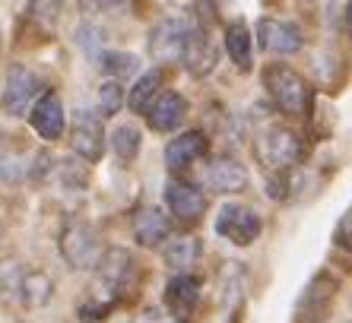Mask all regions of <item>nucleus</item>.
<instances>
[{"label":"nucleus","mask_w":352,"mask_h":323,"mask_svg":"<svg viewBox=\"0 0 352 323\" xmlns=\"http://www.w3.org/2000/svg\"><path fill=\"white\" fill-rule=\"evenodd\" d=\"M92 10H111V7H118L121 0H86Z\"/></svg>","instance_id":"obj_27"},{"label":"nucleus","mask_w":352,"mask_h":323,"mask_svg":"<svg viewBox=\"0 0 352 323\" xmlns=\"http://www.w3.org/2000/svg\"><path fill=\"white\" fill-rule=\"evenodd\" d=\"M257 35H261L263 51H273V54H295L305 45L302 32L289 23H279V19H261Z\"/></svg>","instance_id":"obj_12"},{"label":"nucleus","mask_w":352,"mask_h":323,"mask_svg":"<svg viewBox=\"0 0 352 323\" xmlns=\"http://www.w3.org/2000/svg\"><path fill=\"white\" fill-rule=\"evenodd\" d=\"M184 114H188V102H184L178 92H165V96L156 98V105H153V111H149L146 118H149V127L153 130L172 133L175 127H181Z\"/></svg>","instance_id":"obj_14"},{"label":"nucleus","mask_w":352,"mask_h":323,"mask_svg":"<svg viewBox=\"0 0 352 323\" xmlns=\"http://www.w3.org/2000/svg\"><path fill=\"white\" fill-rule=\"evenodd\" d=\"M70 143H74L76 155H82L86 162L102 159V153H105V130H102L98 114L92 111L74 114V137H70Z\"/></svg>","instance_id":"obj_7"},{"label":"nucleus","mask_w":352,"mask_h":323,"mask_svg":"<svg viewBox=\"0 0 352 323\" xmlns=\"http://www.w3.org/2000/svg\"><path fill=\"white\" fill-rule=\"evenodd\" d=\"M102 70L108 73V80L131 76V73L137 70V57H133V54H121V51H115V54H102Z\"/></svg>","instance_id":"obj_23"},{"label":"nucleus","mask_w":352,"mask_h":323,"mask_svg":"<svg viewBox=\"0 0 352 323\" xmlns=\"http://www.w3.org/2000/svg\"><path fill=\"white\" fill-rule=\"evenodd\" d=\"M133 232H137V244L156 247V244H162L165 238H168V219L159 210H143V212H137Z\"/></svg>","instance_id":"obj_17"},{"label":"nucleus","mask_w":352,"mask_h":323,"mask_svg":"<svg viewBox=\"0 0 352 323\" xmlns=\"http://www.w3.org/2000/svg\"><path fill=\"white\" fill-rule=\"evenodd\" d=\"M60 254L74 269H89L105 260V247L98 241L96 228L89 225H70L60 238Z\"/></svg>","instance_id":"obj_2"},{"label":"nucleus","mask_w":352,"mask_h":323,"mask_svg":"<svg viewBox=\"0 0 352 323\" xmlns=\"http://www.w3.org/2000/svg\"><path fill=\"white\" fill-rule=\"evenodd\" d=\"M197 298H200V282L190 279V276H175L172 282L165 285V307H168V314L175 320H188L190 311L197 307Z\"/></svg>","instance_id":"obj_13"},{"label":"nucleus","mask_w":352,"mask_h":323,"mask_svg":"<svg viewBox=\"0 0 352 323\" xmlns=\"http://www.w3.org/2000/svg\"><path fill=\"white\" fill-rule=\"evenodd\" d=\"M200 254H204V247H200V241L190 238V234H181V238H172V241L165 244V263L175 269L194 267L197 260H200Z\"/></svg>","instance_id":"obj_18"},{"label":"nucleus","mask_w":352,"mask_h":323,"mask_svg":"<svg viewBox=\"0 0 352 323\" xmlns=\"http://www.w3.org/2000/svg\"><path fill=\"white\" fill-rule=\"evenodd\" d=\"M206 184L213 187L216 194H235L248 184V171L245 165H238L232 159H216L210 168H206Z\"/></svg>","instance_id":"obj_15"},{"label":"nucleus","mask_w":352,"mask_h":323,"mask_svg":"<svg viewBox=\"0 0 352 323\" xmlns=\"http://www.w3.org/2000/svg\"><path fill=\"white\" fill-rule=\"evenodd\" d=\"M60 7H64V0H32V3H29L32 16L38 19V23H45V25H51L54 19H58Z\"/></svg>","instance_id":"obj_25"},{"label":"nucleus","mask_w":352,"mask_h":323,"mask_svg":"<svg viewBox=\"0 0 352 323\" xmlns=\"http://www.w3.org/2000/svg\"><path fill=\"white\" fill-rule=\"evenodd\" d=\"M121 105H124V89L118 86V80H105L98 86V111L111 118V114L121 111Z\"/></svg>","instance_id":"obj_22"},{"label":"nucleus","mask_w":352,"mask_h":323,"mask_svg":"<svg viewBox=\"0 0 352 323\" xmlns=\"http://www.w3.org/2000/svg\"><path fill=\"white\" fill-rule=\"evenodd\" d=\"M159 86H162V73H159V70L143 73V76L137 80V86H133L131 98H127L133 111H137V114H149V111H153V105H156L153 98L159 96Z\"/></svg>","instance_id":"obj_19"},{"label":"nucleus","mask_w":352,"mask_h":323,"mask_svg":"<svg viewBox=\"0 0 352 323\" xmlns=\"http://www.w3.org/2000/svg\"><path fill=\"white\" fill-rule=\"evenodd\" d=\"M340 244H346V247L352 251V212L340 222Z\"/></svg>","instance_id":"obj_26"},{"label":"nucleus","mask_w":352,"mask_h":323,"mask_svg":"<svg viewBox=\"0 0 352 323\" xmlns=\"http://www.w3.org/2000/svg\"><path fill=\"white\" fill-rule=\"evenodd\" d=\"M23 298H25V304H29V307L45 304V301L51 298V282H48V276H41V273L25 276V282H23Z\"/></svg>","instance_id":"obj_21"},{"label":"nucleus","mask_w":352,"mask_h":323,"mask_svg":"<svg viewBox=\"0 0 352 323\" xmlns=\"http://www.w3.org/2000/svg\"><path fill=\"white\" fill-rule=\"evenodd\" d=\"M204 155H206V137L200 130H188V133H181V137H175L172 143L165 146V168L184 171L197 159H204Z\"/></svg>","instance_id":"obj_11"},{"label":"nucleus","mask_w":352,"mask_h":323,"mask_svg":"<svg viewBox=\"0 0 352 323\" xmlns=\"http://www.w3.org/2000/svg\"><path fill=\"white\" fill-rule=\"evenodd\" d=\"M216 232H219L226 241L245 247V244H251L257 234H261V219L248 210V206L229 203V206H222L219 216H216Z\"/></svg>","instance_id":"obj_4"},{"label":"nucleus","mask_w":352,"mask_h":323,"mask_svg":"<svg viewBox=\"0 0 352 323\" xmlns=\"http://www.w3.org/2000/svg\"><path fill=\"white\" fill-rule=\"evenodd\" d=\"M200 23H190V35H188V48H184V67L197 76L213 70L216 64V48L210 45V35H206V23H204V13H197Z\"/></svg>","instance_id":"obj_9"},{"label":"nucleus","mask_w":352,"mask_h":323,"mask_svg":"<svg viewBox=\"0 0 352 323\" xmlns=\"http://www.w3.org/2000/svg\"><path fill=\"white\" fill-rule=\"evenodd\" d=\"M35 96H38V80H35V73H29L25 67H10L7 86H3V108H7V114L19 118V114L32 111Z\"/></svg>","instance_id":"obj_6"},{"label":"nucleus","mask_w":352,"mask_h":323,"mask_svg":"<svg viewBox=\"0 0 352 323\" xmlns=\"http://www.w3.org/2000/svg\"><path fill=\"white\" fill-rule=\"evenodd\" d=\"M35 133L45 140H60L64 137V105H60L58 92H45L29 111Z\"/></svg>","instance_id":"obj_10"},{"label":"nucleus","mask_w":352,"mask_h":323,"mask_svg":"<svg viewBox=\"0 0 352 323\" xmlns=\"http://www.w3.org/2000/svg\"><path fill=\"white\" fill-rule=\"evenodd\" d=\"M188 35L190 25L184 19H165L149 35V54L156 60H178V57H184V48H188Z\"/></svg>","instance_id":"obj_5"},{"label":"nucleus","mask_w":352,"mask_h":323,"mask_svg":"<svg viewBox=\"0 0 352 323\" xmlns=\"http://www.w3.org/2000/svg\"><path fill=\"white\" fill-rule=\"evenodd\" d=\"M263 86H267L273 105H276L279 111L305 114L308 105H311V89H308V82H305L295 70H289V67H283V64L270 67V70L263 73Z\"/></svg>","instance_id":"obj_1"},{"label":"nucleus","mask_w":352,"mask_h":323,"mask_svg":"<svg viewBox=\"0 0 352 323\" xmlns=\"http://www.w3.org/2000/svg\"><path fill=\"white\" fill-rule=\"evenodd\" d=\"M346 25H349V32H352V3H349V13H346Z\"/></svg>","instance_id":"obj_28"},{"label":"nucleus","mask_w":352,"mask_h":323,"mask_svg":"<svg viewBox=\"0 0 352 323\" xmlns=\"http://www.w3.org/2000/svg\"><path fill=\"white\" fill-rule=\"evenodd\" d=\"M115 153L121 155L124 162H131L133 155L140 153V130L137 127H131V124H124V127H118L115 130Z\"/></svg>","instance_id":"obj_24"},{"label":"nucleus","mask_w":352,"mask_h":323,"mask_svg":"<svg viewBox=\"0 0 352 323\" xmlns=\"http://www.w3.org/2000/svg\"><path fill=\"white\" fill-rule=\"evenodd\" d=\"M102 276H105V282L111 285V291L131 289L133 279H137V267H133L131 254H127V251L108 254V257L102 260Z\"/></svg>","instance_id":"obj_16"},{"label":"nucleus","mask_w":352,"mask_h":323,"mask_svg":"<svg viewBox=\"0 0 352 323\" xmlns=\"http://www.w3.org/2000/svg\"><path fill=\"white\" fill-rule=\"evenodd\" d=\"M257 153H261L263 165L270 162V165H276V168H289V165H298V162L305 159V143H302L298 133H292V130L273 127L261 137Z\"/></svg>","instance_id":"obj_3"},{"label":"nucleus","mask_w":352,"mask_h":323,"mask_svg":"<svg viewBox=\"0 0 352 323\" xmlns=\"http://www.w3.org/2000/svg\"><path fill=\"white\" fill-rule=\"evenodd\" d=\"M226 48L238 64V70H251V35H248L245 23H232L226 29Z\"/></svg>","instance_id":"obj_20"},{"label":"nucleus","mask_w":352,"mask_h":323,"mask_svg":"<svg viewBox=\"0 0 352 323\" xmlns=\"http://www.w3.org/2000/svg\"><path fill=\"white\" fill-rule=\"evenodd\" d=\"M165 203L181 222H197L206 212V194L188 181H172L165 184Z\"/></svg>","instance_id":"obj_8"}]
</instances>
